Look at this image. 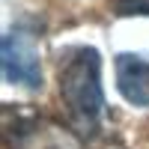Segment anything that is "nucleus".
Here are the masks:
<instances>
[{"label": "nucleus", "mask_w": 149, "mask_h": 149, "mask_svg": "<svg viewBox=\"0 0 149 149\" xmlns=\"http://www.w3.org/2000/svg\"><path fill=\"white\" fill-rule=\"evenodd\" d=\"M3 78L6 84H18L27 90L42 86V63L27 33L9 30L3 36Z\"/></svg>", "instance_id": "obj_2"}, {"label": "nucleus", "mask_w": 149, "mask_h": 149, "mask_svg": "<svg viewBox=\"0 0 149 149\" xmlns=\"http://www.w3.org/2000/svg\"><path fill=\"white\" fill-rule=\"evenodd\" d=\"M116 86L128 104L149 110V57L119 54L116 57Z\"/></svg>", "instance_id": "obj_3"}, {"label": "nucleus", "mask_w": 149, "mask_h": 149, "mask_svg": "<svg viewBox=\"0 0 149 149\" xmlns=\"http://www.w3.org/2000/svg\"><path fill=\"white\" fill-rule=\"evenodd\" d=\"M60 98L72 116V128L81 137H93L104 113L102 60L95 48H69L60 63Z\"/></svg>", "instance_id": "obj_1"}, {"label": "nucleus", "mask_w": 149, "mask_h": 149, "mask_svg": "<svg viewBox=\"0 0 149 149\" xmlns=\"http://www.w3.org/2000/svg\"><path fill=\"white\" fill-rule=\"evenodd\" d=\"M36 125H39V119L30 116V119H18V128H6V149H57L54 143H42L36 140Z\"/></svg>", "instance_id": "obj_4"}, {"label": "nucleus", "mask_w": 149, "mask_h": 149, "mask_svg": "<svg viewBox=\"0 0 149 149\" xmlns=\"http://www.w3.org/2000/svg\"><path fill=\"white\" fill-rule=\"evenodd\" d=\"M116 12L119 15H149V0H119Z\"/></svg>", "instance_id": "obj_5"}]
</instances>
